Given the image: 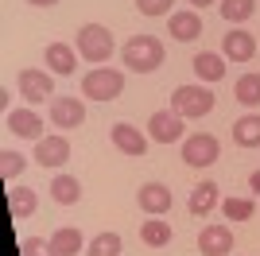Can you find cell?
Masks as SVG:
<instances>
[{"label": "cell", "instance_id": "6da1fadb", "mask_svg": "<svg viewBox=\"0 0 260 256\" xmlns=\"http://www.w3.org/2000/svg\"><path fill=\"white\" fill-rule=\"evenodd\" d=\"M163 43L155 39V35H132L124 47H120V58H124V66H128L132 74H152V70H159L163 66Z\"/></svg>", "mask_w": 260, "mask_h": 256}, {"label": "cell", "instance_id": "7a4b0ae2", "mask_svg": "<svg viewBox=\"0 0 260 256\" xmlns=\"http://www.w3.org/2000/svg\"><path fill=\"white\" fill-rule=\"evenodd\" d=\"M214 105H217L214 89H210V85H202V82L179 85V89L171 93V109H175L183 120H202V117H210V113H214Z\"/></svg>", "mask_w": 260, "mask_h": 256}, {"label": "cell", "instance_id": "3957f363", "mask_svg": "<svg viewBox=\"0 0 260 256\" xmlns=\"http://www.w3.org/2000/svg\"><path fill=\"white\" fill-rule=\"evenodd\" d=\"M120 93H124V70H117V66H93V70H86L82 97H89V101H117Z\"/></svg>", "mask_w": 260, "mask_h": 256}, {"label": "cell", "instance_id": "277c9868", "mask_svg": "<svg viewBox=\"0 0 260 256\" xmlns=\"http://www.w3.org/2000/svg\"><path fill=\"white\" fill-rule=\"evenodd\" d=\"M113 31H109L105 23H82L78 27V54L86 58V62H93V66H101V62H109L113 58Z\"/></svg>", "mask_w": 260, "mask_h": 256}, {"label": "cell", "instance_id": "5b68a950", "mask_svg": "<svg viewBox=\"0 0 260 256\" xmlns=\"http://www.w3.org/2000/svg\"><path fill=\"white\" fill-rule=\"evenodd\" d=\"M221 155V140L214 132H190L183 140V163L186 167H214Z\"/></svg>", "mask_w": 260, "mask_h": 256}, {"label": "cell", "instance_id": "8992f818", "mask_svg": "<svg viewBox=\"0 0 260 256\" xmlns=\"http://www.w3.org/2000/svg\"><path fill=\"white\" fill-rule=\"evenodd\" d=\"M16 85H20V97L27 105H43L47 97H54V74L51 70H39V66H23Z\"/></svg>", "mask_w": 260, "mask_h": 256}, {"label": "cell", "instance_id": "52a82bcc", "mask_svg": "<svg viewBox=\"0 0 260 256\" xmlns=\"http://www.w3.org/2000/svg\"><path fill=\"white\" fill-rule=\"evenodd\" d=\"M148 140H155V144H179V140H186V120L175 109H155L148 117Z\"/></svg>", "mask_w": 260, "mask_h": 256}, {"label": "cell", "instance_id": "ba28073f", "mask_svg": "<svg viewBox=\"0 0 260 256\" xmlns=\"http://www.w3.org/2000/svg\"><path fill=\"white\" fill-rule=\"evenodd\" d=\"M109 140L120 155H132V159H144V151H148V132H140L136 124H124V120L109 128Z\"/></svg>", "mask_w": 260, "mask_h": 256}, {"label": "cell", "instance_id": "9c48e42d", "mask_svg": "<svg viewBox=\"0 0 260 256\" xmlns=\"http://www.w3.org/2000/svg\"><path fill=\"white\" fill-rule=\"evenodd\" d=\"M51 124L54 128H82L86 124V105H82V97H51Z\"/></svg>", "mask_w": 260, "mask_h": 256}, {"label": "cell", "instance_id": "30bf717a", "mask_svg": "<svg viewBox=\"0 0 260 256\" xmlns=\"http://www.w3.org/2000/svg\"><path fill=\"white\" fill-rule=\"evenodd\" d=\"M221 54L229 62H252L256 58V35L245 27H229V35H221Z\"/></svg>", "mask_w": 260, "mask_h": 256}, {"label": "cell", "instance_id": "8fae6325", "mask_svg": "<svg viewBox=\"0 0 260 256\" xmlns=\"http://www.w3.org/2000/svg\"><path fill=\"white\" fill-rule=\"evenodd\" d=\"M35 163L39 167H66L70 163V140L58 132V136H43V140H35Z\"/></svg>", "mask_w": 260, "mask_h": 256}, {"label": "cell", "instance_id": "7c38bea8", "mask_svg": "<svg viewBox=\"0 0 260 256\" xmlns=\"http://www.w3.org/2000/svg\"><path fill=\"white\" fill-rule=\"evenodd\" d=\"M136 202L148 217H163V213H171L175 198H171V186H163V182H144L140 190H136Z\"/></svg>", "mask_w": 260, "mask_h": 256}, {"label": "cell", "instance_id": "4fadbf2b", "mask_svg": "<svg viewBox=\"0 0 260 256\" xmlns=\"http://www.w3.org/2000/svg\"><path fill=\"white\" fill-rule=\"evenodd\" d=\"M78 47H70V43H47V51H43V62L47 70H51L54 78H70L78 70Z\"/></svg>", "mask_w": 260, "mask_h": 256}, {"label": "cell", "instance_id": "5bb4252c", "mask_svg": "<svg viewBox=\"0 0 260 256\" xmlns=\"http://www.w3.org/2000/svg\"><path fill=\"white\" fill-rule=\"evenodd\" d=\"M198 252H202V256H225V252H233V229H229L225 221L206 225V229L198 233Z\"/></svg>", "mask_w": 260, "mask_h": 256}, {"label": "cell", "instance_id": "9a60e30c", "mask_svg": "<svg viewBox=\"0 0 260 256\" xmlns=\"http://www.w3.org/2000/svg\"><path fill=\"white\" fill-rule=\"evenodd\" d=\"M167 35H171V39H179V43L198 39V35H202V16H198L194 8L171 12V16H167Z\"/></svg>", "mask_w": 260, "mask_h": 256}, {"label": "cell", "instance_id": "2e32d148", "mask_svg": "<svg viewBox=\"0 0 260 256\" xmlns=\"http://www.w3.org/2000/svg\"><path fill=\"white\" fill-rule=\"evenodd\" d=\"M86 237H82V229H74V225H62V229H54L51 237H47V248H51V256H78L86 252Z\"/></svg>", "mask_w": 260, "mask_h": 256}, {"label": "cell", "instance_id": "e0dca14e", "mask_svg": "<svg viewBox=\"0 0 260 256\" xmlns=\"http://www.w3.org/2000/svg\"><path fill=\"white\" fill-rule=\"evenodd\" d=\"M8 128L23 140H43V117L35 109H8Z\"/></svg>", "mask_w": 260, "mask_h": 256}, {"label": "cell", "instance_id": "ac0fdd59", "mask_svg": "<svg viewBox=\"0 0 260 256\" xmlns=\"http://www.w3.org/2000/svg\"><path fill=\"white\" fill-rule=\"evenodd\" d=\"M190 70L198 74V82H202V85L221 82V78H225V54H217V51H198L194 58H190Z\"/></svg>", "mask_w": 260, "mask_h": 256}, {"label": "cell", "instance_id": "d6986e66", "mask_svg": "<svg viewBox=\"0 0 260 256\" xmlns=\"http://www.w3.org/2000/svg\"><path fill=\"white\" fill-rule=\"evenodd\" d=\"M214 206H221L217 182H214V179H202V182L194 186V190H190V198H186V210L194 213V217H206V213L214 210Z\"/></svg>", "mask_w": 260, "mask_h": 256}, {"label": "cell", "instance_id": "ffe728a7", "mask_svg": "<svg viewBox=\"0 0 260 256\" xmlns=\"http://www.w3.org/2000/svg\"><path fill=\"white\" fill-rule=\"evenodd\" d=\"M8 210L16 221H27L35 210H39V194H35V186H16V190H8Z\"/></svg>", "mask_w": 260, "mask_h": 256}, {"label": "cell", "instance_id": "44dd1931", "mask_svg": "<svg viewBox=\"0 0 260 256\" xmlns=\"http://www.w3.org/2000/svg\"><path fill=\"white\" fill-rule=\"evenodd\" d=\"M233 144L237 148H260V113H245L233 120Z\"/></svg>", "mask_w": 260, "mask_h": 256}, {"label": "cell", "instance_id": "7402d4cb", "mask_svg": "<svg viewBox=\"0 0 260 256\" xmlns=\"http://www.w3.org/2000/svg\"><path fill=\"white\" fill-rule=\"evenodd\" d=\"M47 190H51V198L58 206H78L82 202V182H78L74 175H54Z\"/></svg>", "mask_w": 260, "mask_h": 256}, {"label": "cell", "instance_id": "603a6c76", "mask_svg": "<svg viewBox=\"0 0 260 256\" xmlns=\"http://www.w3.org/2000/svg\"><path fill=\"white\" fill-rule=\"evenodd\" d=\"M171 221H163V217H148V221H140V241L148 248H163V245H171Z\"/></svg>", "mask_w": 260, "mask_h": 256}, {"label": "cell", "instance_id": "cb8c5ba5", "mask_svg": "<svg viewBox=\"0 0 260 256\" xmlns=\"http://www.w3.org/2000/svg\"><path fill=\"white\" fill-rule=\"evenodd\" d=\"M233 97H237L245 109H256L260 105V74L256 70H249V74H241L237 85H233Z\"/></svg>", "mask_w": 260, "mask_h": 256}, {"label": "cell", "instance_id": "d4e9b609", "mask_svg": "<svg viewBox=\"0 0 260 256\" xmlns=\"http://www.w3.org/2000/svg\"><path fill=\"white\" fill-rule=\"evenodd\" d=\"M120 248H124V241H120V233H98L93 241L86 245V256H120Z\"/></svg>", "mask_w": 260, "mask_h": 256}, {"label": "cell", "instance_id": "484cf974", "mask_svg": "<svg viewBox=\"0 0 260 256\" xmlns=\"http://www.w3.org/2000/svg\"><path fill=\"white\" fill-rule=\"evenodd\" d=\"M221 16H225V23H245L256 16V0H221Z\"/></svg>", "mask_w": 260, "mask_h": 256}, {"label": "cell", "instance_id": "4316f807", "mask_svg": "<svg viewBox=\"0 0 260 256\" xmlns=\"http://www.w3.org/2000/svg\"><path fill=\"white\" fill-rule=\"evenodd\" d=\"M23 167H27V155H20L16 148L0 151V175H4V182H16L23 175Z\"/></svg>", "mask_w": 260, "mask_h": 256}, {"label": "cell", "instance_id": "83f0119b", "mask_svg": "<svg viewBox=\"0 0 260 256\" xmlns=\"http://www.w3.org/2000/svg\"><path fill=\"white\" fill-rule=\"evenodd\" d=\"M221 213H225V221H249L252 213H256V202L252 198H225Z\"/></svg>", "mask_w": 260, "mask_h": 256}, {"label": "cell", "instance_id": "f1b7e54d", "mask_svg": "<svg viewBox=\"0 0 260 256\" xmlns=\"http://www.w3.org/2000/svg\"><path fill=\"white\" fill-rule=\"evenodd\" d=\"M20 256H51V248H47L43 237H23L20 241Z\"/></svg>", "mask_w": 260, "mask_h": 256}, {"label": "cell", "instance_id": "f546056e", "mask_svg": "<svg viewBox=\"0 0 260 256\" xmlns=\"http://www.w3.org/2000/svg\"><path fill=\"white\" fill-rule=\"evenodd\" d=\"M171 4L175 0H136V8L144 16H171Z\"/></svg>", "mask_w": 260, "mask_h": 256}, {"label": "cell", "instance_id": "4dcf8cb0", "mask_svg": "<svg viewBox=\"0 0 260 256\" xmlns=\"http://www.w3.org/2000/svg\"><path fill=\"white\" fill-rule=\"evenodd\" d=\"M249 190L260 194V171H252V175H249Z\"/></svg>", "mask_w": 260, "mask_h": 256}, {"label": "cell", "instance_id": "1f68e13d", "mask_svg": "<svg viewBox=\"0 0 260 256\" xmlns=\"http://www.w3.org/2000/svg\"><path fill=\"white\" fill-rule=\"evenodd\" d=\"M27 4H31V8H54L58 0H27Z\"/></svg>", "mask_w": 260, "mask_h": 256}, {"label": "cell", "instance_id": "d6a6232c", "mask_svg": "<svg viewBox=\"0 0 260 256\" xmlns=\"http://www.w3.org/2000/svg\"><path fill=\"white\" fill-rule=\"evenodd\" d=\"M186 4H194V8H206V4H217V0H186Z\"/></svg>", "mask_w": 260, "mask_h": 256}]
</instances>
